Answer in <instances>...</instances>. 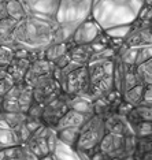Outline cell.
<instances>
[{
  "mask_svg": "<svg viewBox=\"0 0 152 160\" xmlns=\"http://www.w3.org/2000/svg\"><path fill=\"white\" fill-rule=\"evenodd\" d=\"M88 118H89L88 115L79 114V112L73 111V110L68 108V110L64 112L62 116H60V119L56 122V125H55L53 129L55 130H62V129H67V127H81Z\"/></svg>",
  "mask_w": 152,
  "mask_h": 160,
  "instance_id": "12",
  "label": "cell"
},
{
  "mask_svg": "<svg viewBox=\"0 0 152 160\" xmlns=\"http://www.w3.org/2000/svg\"><path fill=\"white\" fill-rule=\"evenodd\" d=\"M101 29L99 28L92 18H88L82 23H79L77 29L74 30L73 36H71L70 44L71 45H86L92 44L95 40L101 34Z\"/></svg>",
  "mask_w": 152,
  "mask_h": 160,
  "instance_id": "6",
  "label": "cell"
},
{
  "mask_svg": "<svg viewBox=\"0 0 152 160\" xmlns=\"http://www.w3.org/2000/svg\"><path fill=\"white\" fill-rule=\"evenodd\" d=\"M133 133L139 137H149L151 136V122H139L133 126Z\"/></svg>",
  "mask_w": 152,
  "mask_h": 160,
  "instance_id": "26",
  "label": "cell"
},
{
  "mask_svg": "<svg viewBox=\"0 0 152 160\" xmlns=\"http://www.w3.org/2000/svg\"><path fill=\"white\" fill-rule=\"evenodd\" d=\"M53 70H55V66H53L51 62L43 59V58H38V59H33L30 62V66H29V70L25 75V83H28L29 86L33 82H36L37 79H41L44 77H48V75L53 74Z\"/></svg>",
  "mask_w": 152,
  "mask_h": 160,
  "instance_id": "8",
  "label": "cell"
},
{
  "mask_svg": "<svg viewBox=\"0 0 152 160\" xmlns=\"http://www.w3.org/2000/svg\"><path fill=\"white\" fill-rule=\"evenodd\" d=\"M89 75V97L92 100L106 99L114 89V59L90 60L86 64Z\"/></svg>",
  "mask_w": 152,
  "mask_h": 160,
  "instance_id": "3",
  "label": "cell"
},
{
  "mask_svg": "<svg viewBox=\"0 0 152 160\" xmlns=\"http://www.w3.org/2000/svg\"><path fill=\"white\" fill-rule=\"evenodd\" d=\"M104 127H106V133L119 134V136H134L133 129L128 122L126 116L124 115H111L110 118L104 119Z\"/></svg>",
  "mask_w": 152,
  "mask_h": 160,
  "instance_id": "10",
  "label": "cell"
},
{
  "mask_svg": "<svg viewBox=\"0 0 152 160\" xmlns=\"http://www.w3.org/2000/svg\"><path fill=\"white\" fill-rule=\"evenodd\" d=\"M0 111H2V97H0Z\"/></svg>",
  "mask_w": 152,
  "mask_h": 160,
  "instance_id": "32",
  "label": "cell"
},
{
  "mask_svg": "<svg viewBox=\"0 0 152 160\" xmlns=\"http://www.w3.org/2000/svg\"><path fill=\"white\" fill-rule=\"evenodd\" d=\"M6 11H7V17L11 18L14 21H17V22L26 17L25 8H23L22 3H21L19 0H7Z\"/></svg>",
  "mask_w": 152,
  "mask_h": 160,
  "instance_id": "21",
  "label": "cell"
},
{
  "mask_svg": "<svg viewBox=\"0 0 152 160\" xmlns=\"http://www.w3.org/2000/svg\"><path fill=\"white\" fill-rule=\"evenodd\" d=\"M78 134H79V127H67V129L56 130L58 140L66 145H70V147H75V142L78 140Z\"/></svg>",
  "mask_w": 152,
  "mask_h": 160,
  "instance_id": "20",
  "label": "cell"
},
{
  "mask_svg": "<svg viewBox=\"0 0 152 160\" xmlns=\"http://www.w3.org/2000/svg\"><path fill=\"white\" fill-rule=\"evenodd\" d=\"M15 145H21L15 130L10 127H0V151L8 147H15Z\"/></svg>",
  "mask_w": 152,
  "mask_h": 160,
  "instance_id": "18",
  "label": "cell"
},
{
  "mask_svg": "<svg viewBox=\"0 0 152 160\" xmlns=\"http://www.w3.org/2000/svg\"><path fill=\"white\" fill-rule=\"evenodd\" d=\"M144 7V0H95L90 18L101 30L114 26L133 25Z\"/></svg>",
  "mask_w": 152,
  "mask_h": 160,
  "instance_id": "2",
  "label": "cell"
},
{
  "mask_svg": "<svg viewBox=\"0 0 152 160\" xmlns=\"http://www.w3.org/2000/svg\"><path fill=\"white\" fill-rule=\"evenodd\" d=\"M68 48H70V42H52L43 51V59L53 64L60 56L66 55L68 52Z\"/></svg>",
  "mask_w": 152,
  "mask_h": 160,
  "instance_id": "16",
  "label": "cell"
},
{
  "mask_svg": "<svg viewBox=\"0 0 152 160\" xmlns=\"http://www.w3.org/2000/svg\"><path fill=\"white\" fill-rule=\"evenodd\" d=\"M51 156H52L53 160H81L77 149L74 147H70V145L60 142L59 140H58Z\"/></svg>",
  "mask_w": 152,
  "mask_h": 160,
  "instance_id": "15",
  "label": "cell"
},
{
  "mask_svg": "<svg viewBox=\"0 0 152 160\" xmlns=\"http://www.w3.org/2000/svg\"><path fill=\"white\" fill-rule=\"evenodd\" d=\"M13 85H14V81L8 77V74H7V77L0 79V97H2V99L6 96V93L13 88Z\"/></svg>",
  "mask_w": 152,
  "mask_h": 160,
  "instance_id": "28",
  "label": "cell"
},
{
  "mask_svg": "<svg viewBox=\"0 0 152 160\" xmlns=\"http://www.w3.org/2000/svg\"><path fill=\"white\" fill-rule=\"evenodd\" d=\"M152 4V0H144V6H149L151 7Z\"/></svg>",
  "mask_w": 152,
  "mask_h": 160,
  "instance_id": "31",
  "label": "cell"
},
{
  "mask_svg": "<svg viewBox=\"0 0 152 160\" xmlns=\"http://www.w3.org/2000/svg\"><path fill=\"white\" fill-rule=\"evenodd\" d=\"M68 55H70V59L75 62V63L86 66L93 55V49L90 47V44H86V45H71L70 44Z\"/></svg>",
  "mask_w": 152,
  "mask_h": 160,
  "instance_id": "14",
  "label": "cell"
},
{
  "mask_svg": "<svg viewBox=\"0 0 152 160\" xmlns=\"http://www.w3.org/2000/svg\"><path fill=\"white\" fill-rule=\"evenodd\" d=\"M143 90H144V85H136L134 88L126 90V92L122 94L124 97V101L126 104H129L130 107H137L141 101V96H143Z\"/></svg>",
  "mask_w": 152,
  "mask_h": 160,
  "instance_id": "22",
  "label": "cell"
},
{
  "mask_svg": "<svg viewBox=\"0 0 152 160\" xmlns=\"http://www.w3.org/2000/svg\"><path fill=\"white\" fill-rule=\"evenodd\" d=\"M30 59H13L7 67V74L13 79L14 83H22L25 81V75L30 66Z\"/></svg>",
  "mask_w": 152,
  "mask_h": 160,
  "instance_id": "13",
  "label": "cell"
},
{
  "mask_svg": "<svg viewBox=\"0 0 152 160\" xmlns=\"http://www.w3.org/2000/svg\"><path fill=\"white\" fill-rule=\"evenodd\" d=\"M56 23L53 21L41 19L37 17L26 15L18 21L13 32V51L23 48L36 56L43 58V51L52 44Z\"/></svg>",
  "mask_w": 152,
  "mask_h": 160,
  "instance_id": "1",
  "label": "cell"
},
{
  "mask_svg": "<svg viewBox=\"0 0 152 160\" xmlns=\"http://www.w3.org/2000/svg\"><path fill=\"white\" fill-rule=\"evenodd\" d=\"M136 85H141V83L139 82V78H137V75H136L134 66L128 67V70H126V72H125L124 81H122V85H121V94H124L126 90L134 88Z\"/></svg>",
  "mask_w": 152,
  "mask_h": 160,
  "instance_id": "23",
  "label": "cell"
},
{
  "mask_svg": "<svg viewBox=\"0 0 152 160\" xmlns=\"http://www.w3.org/2000/svg\"><path fill=\"white\" fill-rule=\"evenodd\" d=\"M152 56V49L151 45H145V47H140L139 52H137V59H136V66H139L141 63H145L147 60H151Z\"/></svg>",
  "mask_w": 152,
  "mask_h": 160,
  "instance_id": "27",
  "label": "cell"
},
{
  "mask_svg": "<svg viewBox=\"0 0 152 160\" xmlns=\"http://www.w3.org/2000/svg\"><path fill=\"white\" fill-rule=\"evenodd\" d=\"M99 149L104 155H107L110 159L121 158L126 151L125 137L119 136V134L106 133L99 144Z\"/></svg>",
  "mask_w": 152,
  "mask_h": 160,
  "instance_id": "7",
  "label": "cell"
},
{
  "mask_svg": "<svg viewBox=\"0 0 152 160\" xmlns=\"http://www.w3.org/2000/svg\"><path fill=\"white\" fill-rule=\"evenodd\" d=\"M14 59V51L6 45H0V67L7 68Z\"/></svg>",
  "mask_w": 152,
  "mask_h": 160,
  "instance_id": "25",
  "label": "cell"
},
{
  "mask_svg": "<svg viewBox=\"0 0 152 160\" xmlns=\"http://www.w3.org/2000/svg\"><path fill=\"white\" fill-rule=\"evenodd\" d=\"M152 90H151V85L144 86L143 90V96H141V101L139 105H145V107H151L152 104Z\"/></svg>",
  "mask_w": 152,
  "mask_h": 160,
  "instance_id": "29",
  "label": "cell"
},
{
  "mask_svg": "<svg viewBox=\"0 0 152 160\" xmlns=\"http://www.w3.org/2000/svg\"><path fill=\"white\" fill-rule=\"evenodd\" d=\"M124 44L126 47H133V48L151 45V25L133 23L132 32L124 40Z\"/></svg>",
  "mask_w": 152,
  "mask_h": 160,
  "instance_id": "9",
  "label": "cell"
},
{
  "mask_svg": "<svg viewBox=\"0 0 152 160\" xmlns=\"http://www.w3.org/2000/svg\"><path fill=\"white\" fill-rule=\"evenodd\" d=\"M134 71L141 85H152V60H147L145 63L134 66Z\"/></svg>",
  "mask_w": 152,
  "mask_h": 160,
  "instance_id": "19",
  "label": "cell"
},
{
  "mask_svg": "<svg viewBox=\"0 0 152 160\" xmlns=\"http://www.w3.org/2000/svg\"><path fill=\"white\" fill-rule=\"evenodd\" d=\"M67 107L73 111H77L79 114H84L88 116H92L95 114L93 108V100L86 94H75V96H68L67 99Z\"/></svg>",
  "mask_w": 152,
  "mask_h": 160,
  "instance_id": "11",
  "label": "cell"
},
{
  "mask_svg": "<svg viewBox=\"0 0 152 160\" xmlns=\"http://www.w3.org/2000/svg\"><path fill=\"white\" fill-rule=\"evenodd\" d=\"M133 25H122V26H114L111 29L104 30V34L108 38H118V40H125L132 32Z\"/></svg>",
  "mask_w": 152,
  "mask_h": 160,
  "instance_id": "24",
  "label": "cell"
},
{
  "mask_svg": "<svg viewBox=\"0 0 152 160\" xmlns=\"http://www.w3.org/2000/svg\"><path fill=\"white\" fill-rule=\"evenodd\" d=\"M6 6H7V0H0V21L7 18Z\"/></svg>",
  "mask_w": 152,
  "mask_h": 160,
  "instance_id": "30",
  "label": "cell"
},
{
  "mask_svg": "<svg viewBox=\"0 0 152 160\" xmlns=\"http://www.w3.org/2000/svg\"><path fill=\"white\" fill-rule=\"evenodd\" d=\"M106 134L103 115H92L84 122V125L79 127L78 140L75 147L79 151H90V149L99 147L101 138Z\"/></svg>",
  "mask_w": 152,
  "mask_h": 160,
  "instance_id": "4",
  "label": "cell"
},
{
  "mask_svg": "<svg viewBox=\"0 0 152 160\" xmlns=\"http://www.w3.org/2000/svg\"><path fill=\"white\" fill-rule=\"evenodd\" d=\"M17 25V21L11 18H4L0 21V45H6L13 49V32Z\"/></svg>",
  "mask_w": 152,
  "mask_h": 160,
  "instance_id": "17",
  "label": "cell"
},
{
  "mask_svg": "<svg viewBox=\"0 0 152 160\" xmlns=\"http://www.w3.org/2000/svg\"><path fill=\"white\" fill-rule=\"evenodd\" d=\"M19 2L22 3L26 15L55 22V14L59 0H19Z\"/></svg>",
  "mask_w": 152,
  "mask_h": 160,
  "instance_id": "5",
  "label": "cell"
}]
</instances>
